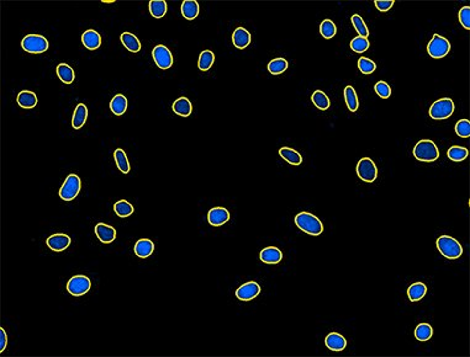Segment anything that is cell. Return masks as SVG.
<instances>
[{
  "label": "cell",
  "instance_id": "cell-30",
  "mask_svg": "<svg viewBox=\"0 0 470 357\" xmlns=\"http://www.w3.org/2000/svg\"><path fill=\"white\" fill-rule=\"evenodd\" d=\"M344 99H345V103H347V107L349 111L356 112L358 110V98H357V93L354 90V87L348 85L347 87L344 89Z\"/></svg>",
  "mask_w": 470,
  "mask_h": 357
},
{
  "label": "cell",
  "instance_id": "cell-44",
  "mask_svg": "<svg viewBox=\"0 0 470 357\" xmlns=\"http://www.w3.org/2000/svg\"><path fill=\"white\" fill-rule=\"evenodd\" d=\"M459 21L467 30L470 29V8L464 6L459 11Z\"/></svg>",
  "mask_w": 470,
  "mask_h": 357
},
{
  "label": "cell",
  "instance_id": "cell-33",
  "mask_svg": "<svg viewBox=\"0 0 470 357\" xmlns=\"http://www.w3.org/2000/svg\"><path fill=\"white\" fill-rule=\"evenodd\" d=\"M214 61H215V56L211 51L206 50L202 51L201 54L199 57V62H198V67H199L200 70L202 71H207L209 69L213 67Z\"/></svg>",
  "mask_w": 470,
  "mask_h": 357
},
{
  "label": "cell",
  "instance_id": "cell-25",
  "mask_svg": "<svg viewBox=\"0 0 470 357\" xmlns=\"http://www.w3.org/2000/svg\"><path fill=\"white\" fill-rule=\"evenodd\" d=\"M181 14L186 20H194L199 14V4L195 0H185L181 4Z\"/></svg>",
  "mask_w": 470,
  "mask_h": 357
},
{
  "label": "cell",
  "instance_id": "cell-5",
  "mask_svg": "<svg viewBox=\"0 0 470 357\" xmlns=\"http://www.w3.org/2000/svg\"><path fill=\"white\" fill-rule=\"evenodd\" d=\"M449 50H451V43L448 42V40L439 34H433L432 40L430 41L427 46V52L432 58H443L448 54Z\"/></svg>",
  "mask_w": 470,
  "mask_h": 357
},
{
  "label": "cell",
  "instance_id": "cell-42",
  "mask_svg": "<svg viewBox=\"0 0 470 357\" xmlns=\"http://www.w3.org/2000/svg\"><path fill=\"white\" fill-rule=\"evenodd\" d=\"M374 90L381 99H388L391 95L390 86H389L388 83L382 82V80H380L374 85Z\"/></svg>",
  "mask_w": 470,
  "mask_h": 357
},
{
  "label": "cell",
  "instance_id": "cell-3",
  "mask_svg": "<svg viewBox=\"0 0 470 357\" xmlns=\"http://www.w3.org/2000/svg\"><path fill=\"white\" fill-rule=\"evenodd\" d=\"M437 248L444 257L449 260H455L462 256L463 246L458 240L449 236H442L437 239Z\"/></svg>",
  "mask_w": 470,
  "mask_h": 357
},
{
  "label": "cell",
  "instance_id": "cell-24",
  "mask_svg": "<svg viewBox=\"0 0 470 357\" xmlns=\"http://www.w3.org/2000/svg\"><path fill=\"white\" fill-rule=\"evenodd\" d=\"M279 155L284 159L285 162L292 165H300L303 163V158H301L300 153L295 151L292 148H288V147H283L279 149Z\"/></svg>",
  "mask_w": 470,
  "mask_h": 357
},
{
  "label": "cell",
  "instance_id": "cell-17",
  "mask_svg": "<svg viewBox=\"0 0 470 357\" xmlns=\"http://www.w3.org/2000/svg\"><path fill=\"white\" fill-rule=\"evenodd\" d=\"M82 41L83 45L88 50H98L101 45V37L100 34H98V31L95 30H87L84 34H82Z\"/></svg>",
  "mask_w": 470,
  "mask_h": 357
},
{
  "label": "cell",
  "instance_id": "cell-40",
  "mask_svg": "<svg viewBox=\"0 0 470 357\" xmlns=\"http://www.w3.org/2000/svg\"><path fill=\"white\" fill-rule=\"evenodd\" d=\"M370 43L368 41V38L365 37H361V36H357L354 37L353 40L351 41V48L357 53H363L369 48Z\"/></svg>",
  "mask_w": 470,
  "mask_h": 357
},
{
  "label": "cell",
  "instance_id": "cell-13",
  "mask_svg": "<svg viewBox=\"0 0 470 357\" xmlns=\"http://www.w3.org/2000/svg\"><path fill=\"white\" fill-rule=\"evenodd\" d=\"M95 233L98 236L99 240L104 244L112 243L116 238V230L112 228L111 225L104 224V223H99L95 227Z\"/></svg>",
  "mask_w": 470,
  "mask_h": 357
},
{
  "label": "cell",
  "instance_id": "cell-19",
  "mask_svg": "<svg viewBox=\"0 0 470 357\" xmlns=\"http://www.w3.org/2000/svg\"><path fill=\"white\" fill-rule=\"evenodd\" d=\"M154 252V244L149 239H140L135 244V254L141 259H147Z\"/></svg>",
  "mask_w": 470,
  "mask_h": 357
},
{
  "label": "cell",
  "instance_id": "cell-6",
  "mask_svg": "<svg viewBox=\"0 0 470 357\" xmlns=\"http://www.w3.org/2000/svg\"><path fill=\"white\" fill-rule=\"evenodd\" d=\"M80 191V179L78 175L71 174L67 176L64 180L63 185H62L61 190H59V196L64 201H71L74 200L78 196Z\"/></svg>",
  "mask_w": 470,
  "mask_h": 357
},
{
  "label": "cell",
  "instance_id": "cell-7",
  "mask_svg": "<svg viewBox=\"0 0 470 357\" xmlns=\"http://www.w3.org/2000/svg\"><path fill=\"white\" fill-rule=\"evenodd\" d=\"M91 282L87 276L78 275L73 276L71 280L67 282V291L69 294H72L74 297H80L85 294L90 289Z\"/></svg>",
  "mask_w": 470,
  "mask_h": 357
},
{
  "label": "cell",
  "instance_id": "cell-29",
  "mask_svg": "<svg viewBox=\"0 0 470 357\" xmlns=\"http://www.w3.org/2000/svg\"><path fill=\"white\" fill-rule=\"evenodd\" d=\"M57 74H58L59 79L62 80L66 84H71V83L74 82V70L72 69V67H69L68 64L66 63H61L58 64L57 67Z\"/></svg>",
  "mask_w": 470,
  "mask_h": 357
},
{
  "label": "cell",
  "instance_id": "cell-11",
  "mask_svg": "<svg viewBox=\"0 0 470 357\" xmlns=\"http://www.w3.org/2000/svg\"><path fill=\"white\" fill-rule=\"evenodd\" d=\"M260 293V286L254 281L246 282L236 291V297L241 301H251Z\"/></svg>",
  "mask_w": 470,
  "mask_h": 357
},
{
  "label": "cell",
  "instance_id": "cell-1",
  "mask_svg": "<svg viewBox=\"0 0 470 357\" xmlns=\"http://www.w3.org/2000/svg\"><path fill=\"white\" fill-rule=\"evenodd\" d=\"M295 224L298 225L303 232L310 234V236H320L324 230L322 222L308 212H300L295 216Z\"/></svg>",
  "mask_w": 470,
  "mask_h": 357
},
{
  "label": "cell",
  "instance_id": "cell-15",
  "mask_svg": "<svg viewBox=\"0 0 470 357\" xmlns=\"http://www.w3.org/2000/svg\"><path fill=\"white\" fill-rule=\"evenodd\" d=\"M325 344L332 351H342L347 346V340L344 336H342L338 333H329L325 339Z\"/></svg>",
  "mask_w": 470,
  "mask_h": 357
},
{
  "label": "cell",
  "instance_id": "cell-8",
  "mask_svg": "<svg viewBox=\"0 0 470 357\" xmlns=\"http://www.w3.org/2000/svg\"><path fill=\"white\" fill-rule=\"evenodd\" d=\"M357 175L365 183H373L378 175L377 165L370 158H362L357 164Z\"/></svg>",
  "mask_w": 470,
  "mask_h": 357
},
{
  "label": "cell",
  "instance_id": "cell-41",
  "mask_svg": "<svg viewBox=\"0 0 470 357\" xmlns=\"http://www.w3.org/2000/svg\"><path fill=\"white\" fill-rule=\"evenodd\" d=\"M358 68L363 74H372L373 71L377 69V64H375L372 59L362 57V58H359L358 61Z\"/></svg>",
  "mask_w": 470,
  "mask_h": 357
},
{
  "label": "cell",
  "instance_id": "cell-43",
  "mask_svg": "<svg viewBox=\"0 0 470 357\" xmlns=\"http://www.w3.org/2000/svg\"><path fill=\"white\" fill-rule=\"evenodd\" d=\"M455 132L459 137L468 138L470 136V123L468 119H460L455 124Z\"/></svg>",
  "mask_w": 470,
  "mask_h": 357
},
{
  "label": "cell",
  "instance_id": "cell-32",
  "mask_svg": "<svg viewBox=\"0 0 470 357\" xmlns=\"http://www.w3.org/2000/svg\"><path fill=\"white\" fill-rule=\"evenodd\" d=\"M114 158L115 162H116L117 168L120 169V171L124 172V174H128L130 172V164H128V159L126 156L125 152L123 149L117 148L116 151L114 152Z\"/></svg>",
  "mask_w": 470,
  "mask_h": 357
},
{
  "label": "cell",
  "instance_id": "cell-14",
  "mask_svg": "<svg viewBox=\"0 0 470 357\" xmlns=\"http://www.w3.org/2000/svg\"><path fill=\"white\" fill-rule=\"evenodd\" d=\"M46 244L48 248L54 252H62L68 248V245L71 244V238L67 234H54V236L48 237Z\"/></svg>",
  "mask_w": 470,
  "mask_h": 357
},
{
  "label": "cell",
  "instance_id": "cell-22",
  "mask_svg": "<svg viewBox=\"0 0 470 357\" xmlns=\"http://www.w3.org/2000/svg\"><path fill=\"white\" fill-rule=\"evenodd\" d=\"M173 111L176 112L177 115L183 117H188L189 115L191 114V110H193V106H191L190 100L188 98H179L174 101L173 103Z\"/></svg>",
  "mask_w": 470,
  "mask_h": 357
},
{
  "label": "cell",
  "instance_id": "cell-23",
  "mask_svg": "<svg viewBox=\"0 0 470 357\" xmlns=\"http://www.w3.org/2000/svg\"><path fill=\"white\" fill-rule=\"evenodd\" d=\"M426 292H427V287H426L425 283L416 282L412 283L409 287V289H407V296H409L411 302H417L421 301L425 297Z\"/></svg>",
  "mask_w": 470,
  "mask_h": 357
},
{
  "label": "cell",
  "instance_id": "cell-26",
  "mask_svg": "<svg viewBox=\"0 0 470 357\" xmlns=\"http://www.w3.org/2000/svg\"><path fill=\"white\" fill-rule=\"evenodd\" d=\"M110 109L117 116L125 114V111L127 110V99L124 95H121V94H117L112 98L111 102H110Z\"/></svg>",
  "mask_w": 470,
  "mask_h": 357
},
{
  "label": "cell",
  "instance_id": "cell-9",
  "mask_svg": "<svg viewBox=\"0 0 470 357\" xmlns=\"http://www.w3.org/2000/svg\"><path fill=\"white\" fill-rule=\"evenodd\" d=\"M21 46L29 53H43L48 50V41L40 34H29L24 37Z\"/></svg>",
  "mask_w": 470,
  "mask_h": 357
},
{
  "label": "cell",
  "instance_id": "cell-10",
  "mask_svg": "<svg viewBox=\"0 0 470 357\" xmlns=\"http://www.w3.org/2000/svg\"><path fill=\"white\" fill-rule=\"evenodd\" d=\"M152 56H153V61L156 62L157 67L161 68L162 70H167L172 67L173 64V56L172 52L168 50L165 46L158 45L153 48L152 51Z\"/></svg>",
  "mask_w": 470,
  "mask_h": 357
},
{
  "label": "cell",
  "instance_id": "cell-37",
  "mask_svg": "<svg viewBox=\"0 0 470 357\" xmlns=\"http://www.w3.org/2000/svg\"><path fill=\"white\" fill-rule=\"evenodd\" d=\"M447 155L453 162H462L468 156V149H465L464 147L453 146L448 149Z\"/></svg>",
  "mask_w": 470,
  "mask_h": 357
},
{
  "label": "cell",
  "instance_id": "cell-34",
  "mask_svg": "<svg viewBox=\"0 0 470 357\" xmlns=\"http://www.w3.org/2000/svg\"><path fill=\"white\" fill-rule=\"evenodd\" d=\"M114 209L115 213L119 216V217H128L131 214L133 213V206L130 204V202L125 201V200H120L117 201L116 204H114Z\"/></svg>",
  "mask_w": 470,
  "mask_h": 357
},
{
  "label": "cell",
  "instance_id": "cell-28",
  "mask_svg": "<svg viewBox=\"0 0 470 357\" xmlns=\"http://www.w3.org/2000/svg\"><path fill=\"white\" fill-rule=\"evenodd\" d=\"M311 100H312L313 105L316 106L319 110H322V111H326V110L329 109L331 106V101H329V98L321 90H316L315 93L312 94L311 96Z\"/></svg>",
  "mask_w": 470,
  "mask_h": 357
},
{
  "label": "cell",
  "instance_id": "cell-4",
  "mask_svg": "<svg viewBox=\"0 0 470 357\" xmlns=\"http://www.w3.org/2000/svg\"><path fill=\"white\" fill-rule=\"evenodd\" d=\"M454 112V102L449 98H443L433 102L430 107V116L433 119H446Z\"/></svg>",
  "mask_w": 470,
  "mask_h": 357
},
{
  "label": "cell",
  "instance_id": "cell-38",
  "mask_svg": "<svg viewBox=\"0 0 470 357\" xmlns=\"http://www.w3.org/2000/svg\"><path fill=\"white\" fill-rule=\"evenodd\" d=\"M287 68L288 62L284 58H275L268 63V70L274 75L282 74V73H284L287 70Z\"/></svg>",
  "mask_w": 470,
  "mask_h": 357
},
{
  "label": "cell",
  "instance_id": "cell-39",
  "mask_svg": "<svg viewBox=\"0 0 470 357\" xmlns=\"http://www.w3.org/2000/svg\"><path fill=\"white\" fill-rule=\"evenodd\" d=\"M351 20L354 29H356V31L359 34V36H361V37L367 38L368 36H369V30H368L367 25H365V22L363 21V19H362L361 16H359L358 14H354V15L352 16Z\"/></svg>",
  "mask_w": 470,
  "mask_h": 357
},
{
  "label": "cell",
  "instance_id": "cell-21",
  "mask_svg": "<svg viewBox=\"0 0 470 357\" xmlns=\"http://www.w3.org/2000/svg\"><path fill=\"white\" fill-rule=\"evenodd\" d=\"M87 117H88V110H87V106L84 103H79V105L75 107L74 115H73V119H72V126L73 128L75 130H80L87 122Z\"/></svg>",
  "mask_w": 470,
  "mask_h": 357
},
{
  "label": "cell",
  "instance_id": "cell-35",
  "mask_svg": "<svg viewBox=\"0 0 470 357\" xmlns=\"http://www.w3.org/2000/svg\"><path fill=\"white\" fill-rule=\"evenodd\" d=\"M432 334V326L427 323H421L420 325H417V328L415 329V336H416L418 341H427V340L431 339Z\"/></svg>",
  "mask_w": 470,
  "mask_h": 357
},
{
  "label": "cell",
  "instance_id": "cell-16",
  "mask_svg": "<svg viewBox=\"0 0 470 357\" xmlns=\"http://www.w3.org/2000/svg\"><path fill=\"white\" fill-rule=\"evenodd\" d=\"M259 256L260 260L266 264H278L282 261L283 253L280 252V249L275 248V246H268L260 252Z\"/></svg>",
  "mask_w": 470,
  "mask_h": 357
},
{
  "label": "cell",
  "instance_id": "cell-31",
  "mask_svg": "<svg viewBox=\"0 0 470 357\" xmlns=\"http://www.w3.org/2000/svg\"><path fill=\"white\" fill-rule=\"evenodd\" d=\"M167 1L164 0H152L149 1V11L156 19H161L167 14Z\"/></svg>",
  "mask_w": 470,
  "mask_h": 357
},
{
  "label": "cell",
  "instance_id": "cell-18",
  "mask_svg": "<svg viewBox=\"0 0 470 357\" xmlns=\"http://www.w3.org/2000/svg\"><path fill=\"white\" fill-rule=\"evenodd\" d=\"M232 42L237 48L243 50L251 43V34L243 27H238L232 34Z\"/></svg>",
  "mask_w": 470,
  "mask_h": 357
},
{
  "label": "cell",
  "instance_id": "cell-20",
  "mask_svg": "<svg viewBox=\"0 0 470 357\" xmlns=\"http://www.w3.org/2000/svg\"><path fill=\"white\" fill-rule=\"evenodd\" d=\"M16 101H18L19 106H21L22 109H34L35 106L37 105V96H36L35 93H32V91L24 90L21 93H19V95L16 98Z\"/></svg>",
  "mask_w": 470,
  "mask_h": 357
},
{
  "label": "cell",
  "instance_id": "cell-36",
  "mask_svg": "<svg viewBox=\"0 0 470 357\" xmlns=\"http://www.w3.org/2000/svg\"><path fill=\"white\" fill-rule=\"evenodd\" d=\"M320 32H321L322 37H325L326 40H331L332 37H335L336 32H337V27H336L335 22L331 21V20H324L320 25Z\"/></svg>",
  "mask_w": 470,
  "mask_h": 357
},
{
  "label": "cell",
  "instance_id": "cell-12",
  "mask_svg": "<svg viewBox=\"0 0 470 357\" xmlns=\"http://www.w3.org/2000/svg\"><path fill=\"white\" fill-rule=\"evenodd\" d=\"M230 220L229 211L223 207H215L211 208L207 213V222L213 227H220V225L225 224L227 221Z\"/></svg>",
  "mask_w": 470,
  "mask_h": 357
},
{
  "label": "cell",
  "instance_id": "cell-2",
  "mask_svg": "<svg viewBox=\"0 0 470 357\" xmlns=\"http://www.w3.org/2000/svg\"><path fill=\"white\" fill-rule=\"evenodd\" d=\"M414 156L420 162H434L439 158L438 147L430 139H422L414 147Z\"/></svg>",
  "mask_w": 470,
  "mask_h": 357
},
{
  "label": "cell",
  "instance_id": "cell-45",
  "mask_svg": "<svg viewBox=\"0 0 470 357\" xmlns=\"http://www.w3.org/2000/svg\"><path fill=\"white\" fill-rule=\"evenodd\" d=\"M374 5L379 11L385 13V11L390 10V9L393 8L394 0H375Z\"/></svg>",
  "mask_w": 470,
  "mask_h": 357
},
{
  "label": "cell",
  "instance_id": "cell-46",
  "mask_svg": "<svg viewBox=\"0 0 470 357\" xmlns=\"http://www.w3.org/2000/svg\"><path fill=\"white\" fill-rule=\"evenodd\" d=\"M6 344H8V336H6L4 328H0V352H3L5 350Z\"/></svg>",
  "mask_w": 470,
  "mask_h": 357
},
{
  "label": "cell",
  "instance_id": "cell-27",
  "mask_svg": "<svg viewBox=\"0 0 470 357\" xmlns=\"http://www.w3.org/2000/svg\"><path fill=\"white\" fill-rule=\"evenodd\" d=\"M120 38H121L123 45L131 52L137 53L138 51L141 50V43H140V41H138V38L136 37L135 34H132L131 32H124Z\"/></svg>",
  "mask_w": 470,
  "mask_h": 357
}]
</instances>
